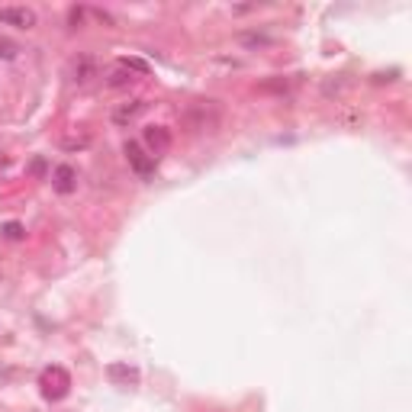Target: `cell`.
<instances>
[{
    "label": "cell",
    "instance_id": "30bf717a",
    "mask_svg": "<svg viewBox=\"0 0 412 412\" xmlns=\"http://www.w3.org/2000/svg\"><path fill=\"white\" fill-rule=\"evenodd\" d=\"M110 377H113V380H126V383H136L139 380L136 371H126V367H120V364L110 367Z\"/></svg>",
    "mask_w": 412,
    "mask_h": 412
},
{
    "label": "cell",
    "instance_id": "9c48e42d",
    "mask_svg": "<svg viewBox=\"0 0 412 412\" xmlns=\"http://www.w3.org/2000/svg\"><path fill=\"white\" fill-rule=\"evenodd\" d=\"M142 110H146V103H142V100H136V103H126V107L116 110L113 120H116V122H129V120H136V116L142 113Z\"/></svg>",
    "mask_w": 412,
    "mask_h": 412
},
{
    "label": "cell",
    "instance_id": "ba28073f",
    "mask_svg": "<svg viewBox=\"0 0 412 412\" xmlns=\"http://www.w3.org/2000/svg\"><path fill=\"white\" fill-rule=\"evenodd\" d=\"M132 81H136V71H129L126 65H116L113 71H110V77H107V87H129Z\"/></svg>",
    "mask_w": 412,
    "mask_h": 412
},
{
    "label": "cell",
    "instance_id": "6da1fadb",
    "mask_svg": "<svg viewBox=\"0 0 412 412\" xmlns=\"http://www.w3.org/2000/svg\"><path fill=\"white\" fill-rule=\"evenodd\" d=\"M222 122V107L219 100H193L184 110V126L191 132H216Z\"/></svg>",
    "mask_w": 412,
    "mask_h": 412
},
{
    "label": "cell",
    "instance_id": "7c38bea8",
    "mask_svg": "<svg viewBox=\"0 0 412 412\" xmlns=\"http://www.w3.org/2000/svg\"><path fill=\"white\" fill-rule=\"evenodd\" d=\"M4 232H7V238H23V226H20V222H7Z\"/></svg>",
    "mask_w": 412,
    "mask_h": 412
},
{
    "label": "cell",
    "instance_id": "52a82bcc",
    "mask_svg": "<svg viewBox=\"0 0 412 412\" xmlns=\"http://www.w3.org/2000/svg\"><path fill=\"white\" fill-rule=\"evenodd\" d=\"M52 184H55V191H58V193H71L77 187L75 168H71V165H58V168H55V174H52Z\"/></svg>",
    "mask_w": 412,
    "mask_h": 412
},
{
    "label": "cell",
    "instance_id": "8992f818",
    "mask_svg": "<svg viewBox=\"0 0 412 412\" xmlns=\"http://www.w3.org/2000/svg\"><path fill=\"white\" fill-rule=\"evenodd\" d=\"M146 146H148V152H152V158L165 155L171 148L168 129H165V126H148V129H146Z\"/></svg>",
    "mask_w": 412,
    "mask_h": 412
},
{
    "label": "cell",
    "instance_id": "5b68a950",
    "mask_svg": "<svg viewBox=\"0 0 412 412\" xmlns=\"http://www.w3.org/2000/svg\"><path fill=\"white\" fill-rule=\"evenodd\" d=\"M91 77H97V58L77 55V58L71 61V81H75V84H87Z\"/></svg>",
    "mask_w": 412,
    "mask_h": 412
},
{
    "label": "cell",
    "instance_id": "277c9868",
    "mask_svg": "<svg viewBox=\"0 0 412 412\" xmlns=\"http://www.w3.org/2000/svg\"><path fill=\"white\" fill-rule=\"evenodd\" d=\"M42 393H46L49 399H61L68 393V374H65L61 367L46 371V374H42Z\"/></svg>",
    "mask_w": 412,
    "mask_h": 412
},
{
    "label": "cell",
    "instance_id": "8fae6325",
    "mask_svg": "<svg viewBox=\"0 0 412 412\" xmlns=\"http://www.w3.org/2000/svg\"><path fill=\"white\" fill-rule=\"evenodd\" d=\"M0 58H16V46H13V42L0 39Z\"/></svg>",
    "mask_w": 412,
    "mask_h": 412
},
{
    "label": "cell",
    "instance_id": "3957f363",
    "mask_svg": "<svg viewBox=\"0 0 412 412\" xmlns=\"http://www.w3.org/2000/svg\"><path fill=\"white\" fill-rule=\"evenodd\" d=\"M0 23L16 26V30H32L39 23V16L30 7H0Z\"/></svg>",
    "mask_w": 412,
    "mask_h": 412
},
{
    "label": "cell",
    "instance_id": "7a4b0ae2",
    "mask_svg": "<svg viewBox=\"0 0 412 412\" xmlns=\"http://www.w3.org/2000/svg\"><path fill=\"white\" fill-rule=\"evenodd\" d=\"M122 152H126V161H129V168L136 171L139 177H152L155 158L142 146H139V142H126V146H122Z\"/></svg>",
    "mask_w": 412,
    "mask_h": 412
}]
</instances>
